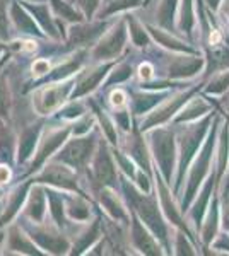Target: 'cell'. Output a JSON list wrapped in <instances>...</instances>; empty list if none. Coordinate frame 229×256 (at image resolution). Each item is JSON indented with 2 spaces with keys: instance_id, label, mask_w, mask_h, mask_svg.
<instances>
[{
  "instance_id": "36",
  "label": "cell",
  "mask_w": 229,
  "mask_h": 256,
  "mask_svg": "<svg viewBox=\"0 0 229 256\" xmlns=\"http://www.w3.org/2000/svg\"><path fill=\"white\" fill-rule=\"evenodd\" d=\"M142 0H113L111 4H108V7L101 12V16H110L115 14L118 10H125V9H132V7H137Z\"/></svg>"
},
{
  "instance_id": "14",
  "label": "cell",
  "mask_w": 229,
  "mask_h": 256,
  "mask_svg": "<svg viewBox=\"0 0 229 256\" xmlns=\"http://www.w3.org/2000/svg\"><path fill=\"white\" fill-rule=\"evenodd\" d=\"M132 241L140 253L145 254H161L159 244L154 241V236H149L147 229L142 226L140 217L134 212V222H132Z\"/></svg>"
},
{
  "instance_id": "29",
  "label": "cell",
  "mask_w": 229,
  "mask_h": 256,
  "mask_svg": "<svg viewBox=\"0 0 229 256\" xmlns=\"http://www.w3.org/2000/svg\"><path fill=\"white\" fill-rule=\"evenodd\" d=\"M162 98V94H135L132 99V106H134L135 114H142L147 110H151L156 102H159V99Z\"/></svg>"
},
{
  "instance_id": "52",
  "label": "cell",
  "mask_w": 229,
  "mask_h": 256,
  "mask_svg": "<svg viewBox=\"0 0 229 256\" xmlns=\"http://www.w3.org/2000/svg\"><path fill=\"white\" fill-rule=\"evenodd\" d=\"M0 50H2V48H0Z\"/></svg>"
},
{
  "instance_id": "19",
  "label": "cell",
  "mask_w": 229,
  "mask_h": 256,
  "mask_svg": "<svg viewBox=\"0 0 229 256\" xmlns=\"http://www.w3.org/2000/svg\"><path fill=\"white\" fill-rule=\"evenodd\" d=\"M38 138H40V126H28L26 130L23 132L19 138V150H18V156H19V162H24L26 159H29V156L33 154L35 150L36 144H38Z\"/></svg>"
},
{
  "instance_id": "1",
  "label": "cell",
  "mask_w": 229,
  "mask_h": 256,
  "mask_svg": "<svg viewBox=\"0 0 229 256\" xmlns=\"http://www.w3.org/2000/svg\"><path fill=\"white\" fill-rule=\"evenodd\" d=\"M152 154L161 168V172L166 181H171L173 162H174V142L173 135L168 130H156L151 137Z\"/></svg>"
},
{
  "instance_id": "13",
  "label": "cell",
  "mask_w": 229,
  "mask_h": 256,
  "mask_svg": "<svg viewBox=\"0 0 229 256\" xmlns=\"http://www.w3.org/2000/svg\"><path fill=\"white\" fill-rule=\"evenodd\" d=\"M29 238L35 242H38V246L47 251V253L62 254L70 250V242L67 239L58 236V234L48 232L47 229H35L33 232H29Z\"/></svg>"
},
{
  "instance_id": "44",
  "label": "cell",
  "mask_w": 229,
  "mask_h": 256,
  "mask_svg": "<svg viewBox=\"0 0 229 256\" xmlns=\"http://www.w3.org/2000/svg\"><path fill=\"white\" fill-rule=\"evenodd\" d=\"M82 113H84V108H82V104H81V102H76V101H74L70 106H67V108L62 110V118H65V120H74V118L82 116Z\"/></svg>"
},
{
  "instance_id": "9",
  "label": "cell",
  "mask_w": 229,
  "mask_h": 256,
  "mask_svg": "<svg viewBox=\"0 0 229 256\" xmlns=\"http://www.w3.org/2000/svg\"><path fill=\"white\" fill-rule=\"evenodd\" d=\"M212 148H214V138H210L207 142V146L203 147L202 154L198 156V160L195 164V168L191 169V174H190V180H188V186H186V200L183 202V208L188 207L190 202L193 200L195 196V192H197L198 184L202 183L203 176L207 172V166L210 162V158H212Z\"/></svg>"
},
{
  "instance_id": "20",
  "label": "cell",
  "mask_w": 229,
  "mask_h": 256,
  "mask_svg": "<svg viewBox=\"0 0 229 256\" xmlns=\"http://www.w3.org/2000/svg\"><path fill=\"white\" fill-rule=\"evenodd\" d=\"M202 67V60L193 58V56H183L173 62L171 68H169V76L171 77H188L197 74Z\"/></svg>"
},
{
  "instance_id": "39",
  "label": "cell",
  "mask_w": 229,
  "mask_h": 256,
  "mask_svg": "<svg viewBox=\"0 0 229 256\" xmlns=\"http://www.w3.org/2000/svg\"><path fill=\"white\" fill-rule=\"evenodd\" d=\"M227 86H229V72L226 74H220V76L215 77L214 80L209 84V88H207V92H212V94H219V92H222L224 89H227Z\"/></svg>"
},
{
  "instance_id": "27",
  "label": "cell",
  "mask_w": 229,
  "mask_h": 256,
  "mask_svg": "<svg viewBox=\"0 0 229 256\" xmlns=\"http://www.w3.org/2000/svg\"><path fill=\"white\" fill-rule=\"evenodd\" d=\"M209 111V104L203 102L202 99H193L185 110L178 114L176 123H183V122H190V120H197L198 116H202L203 113Z\"/></svg>"
},
{
  "instance_id": "47",
  "label": "cell",
  "mask_w": 229,
  "mask_h": 256,
  "mask_svg": "<svg viewBox=\"0 0 229 256\" xmlns=\"http://www.w3.org/2000/svg\"><path fill=\"white\" fill-rule=\"evenodd\" d=\"M176 241H178V246H176V250H181L180 251V254H195V251H191V246L186 242V239L183 234H178L176 236Z\"/></svg>"
},
{
  "instance_id": "25",
  "label": "cell",
  "mask_w": 229,
  "mask_h": 256,
  "mask_svg": "<svg viewBox=\"0 0 229 256\" xmlns=\"http://www.w3.org/2000/svg\"><path fill=\"white\" fill-rule=\"evenodd\" d=\"M99 239V222L96 220L86 232L81 234V238H77V241L74 242V251L72 253H84L87 248H91L96 241Z\"/></svg>"
},
{
  "instance_id": "35",
  "label": "cell",
  "mask_w": 229,
  "mask_h": 256,
  "mask_svg": "<svg viewBox=\"0 0 229 256\" xmlns=\"http://www.w3.org/2000/svg\"><path fill=\"white\" fill-rule=\"evenodd\" d=\"M181 6V16H180V28L185 32H191V26H193L195 19L191 14V0H183Z\"/></svg>"
},
{
  "instance_id": "34",
  "label": "cell",
  "mask_w": 229,
  "mask_h": 256,
  "mask_svg": "<svg viewBox=\"0 0 229 256\" xmlns=\"http://www.w3.org/2000/svg\"><path fill=\"white\" fill-rule=\"evenodd\" d=\"M127 20H128V26H130V36H132L134 44H137V46H145V43L149 41V38H147V34H145L144 28L134 19V16L127 18Z\"/></svg>"
},
{
  "instance_id": "38",
  "label": "cell",
  "mask_w": 229,
  "mask_h": 256,
  "mask_svg": "<svg viewBox=\"0 0 229 256\" xmlns=\"http://www.w3.org/2000/svg\"><path fill=\"white\" fill-rule=\"evenodd\" d=\"M94 111H96V114H98V118H99V122H101V128H103V132H105V135L108 138H110V142L111 144H116V132H115V126H113V123L110 122V120L106 118V114H105V111H101L98 108V106H94Z\"/></svg>"
},
{
  "instance_id": "28",
  "label": "cell",
  "mask_w": 229,
  "mask_h": 256,
  "mask_svg": "<svg viewBox=\"0 0 229 256\" xmlns=\"http://www.w3.org/2000/svg\"><path fill=\"white\" fill-rule=\"evenodd\" d=\"M47 196L50 200V212H52V217L53 220L57 222L58 227L65 226V205H64V200H62V196H58L57 192H47Z\"/></svg>"
},
{
  "instance_id": "45",
  "label": "cell",
  "mask_w": 229,
  "mask_h": 256,
  "mask_svg": "<svg viewBox=\"0 0 229 256\" xmlns=\"http://www.w3.org/2000/svg\"><path fill=\"white\" fill-rule=\"evenodd\" d=\"M110 102L116 110L125 108V106H127V94H125L122 89H116L110 94Z\"/></svg>"
},
{
  "instance_id": "7",
  "label": "cell",
  "mask_w": 229,
  "mask_h": 256,
  "mask_svg": "<svg viewBox=\"0 0 229 256\" xmlns=\"http://www.w3.org/2000/svg\"><path fill=\"white\" fill-rule=\"evenodd\" d=\"M207 125H209V118L205 120V122L202 123L200 128H191V130L186 132V135L183 137L181 140V159H180V174H178V181H176V190L181 186L183 183V174H185V171L188 169V164L191 158H193V154L197 152L198 146H200L202 142V137L203 134H205L207 130Z\"/></svg>"
},
{
  "instance_id": "43",
  "label": "cell",
  "mask_w": 229,
  "mask_h": 256,
  "mask_svg": "<svg viewBox=\"0 0 229 256\" xmlns=\"http://www.w3.org/2000/svg\"><path fill=\"white\" fill-rule=\"evenodd\" d=\"M115 159H116V162H118V166L125 171V174L135 176V169H134V164L130 162V156L125 158L123 152H115Z\"/></svg>"
},
{
  "instance_id": "51",
  "label": "cell",
  "mask_w": 229,
  "mask_h": 256,
  "mask_svg": "<svg viewBox=\"0 0 229 256\" xmlns=\"http://www.w3.org/2000/svg\"><path fill=\"white\" fill-rule=\"evenodd\" d=\"M219 2H220V0H207V4H209V6L212 7V9H217Z\"/></svg>"
},
{
  "instance_id": "30",
  "label": "cell",
  "mask_w": 229,
  "mask_h": 256,
  "mask_svg": "<svg viewBox=\"0 0 229 256\" xmlns=\"http://www.w3.org/2000/svg\"><path fill=\"white\" fill-rule=\"evenodd\" d=\"M149 31H151V34L159 41V44L166 48H171V50H176V52H186V53H191V50L188 46H185V44L181 43V41L174 40L173 36H169L168 32L161 31V30H154V28H149Z\"/></svg>"
},
{
  "instance_id": "8",
  "label": "cell",
  "mask_w": 229,
  "mask_h": 256,
  "mask_svg": "<svg viewBox=\"0 0 229 256\" xmlns=\"http://www.w3.org/2000/svg\"><path fill=\"white\" fill-rule=\"evenodd\" d=\"M72 128L70 126H65V128H55V130L48 132L47 135L43 137V140L40 142V148H38V154H36L35 160H33L31 164V169H29V172L36 171V169H40V166H43L45 160H47L50 156H52V152H55L58 147L62 146V144L65 142V140L69 138V134Z\"/></svg>"
},
{
  "instance_id": "33",
  "label": "cell",
  "mask_w": 229,
  "mask_h": 256,
  "mask_svg": "<svg viewBox=\"0 0 229 256\" xmlns=\"http://www.w3.org/2000/svg\"><path fill=\"white\" fill-rule=\"evenodd\" d=\"M11 116V92L6 77L0 76V120H9Z\"/></svg>"
},
{
  "instance_id": "42",
  "label": "cell",
  "mask_w": 229,
  "mask_h": 256,
  "mask_svg": "<svg viewBox=\"0 0 229 256\" xmlns=\"http://www.w3.org/2000/svg\"><path fill=\"white\" fill-rule=\"evenodd\" d=\"M74 2L77 4L79 9L82 10V14H84L86 18H93L96 9L99 7V0H74Z\"/></svg>"
},
{
  "instance_id": "37",
  "label": "cell",
  "mask_w": 229,
  "mask_h": 256,
  "mask_svg": "<svg viewBox=\"0 0 229 256\" xmlns=\"http://www.w3.org/2000/svg\"><path fill=\"white\" fill-rule=\"evenodd\" d=\"M215 226H217V204H214L210 207L209 218H207L205 227H203V239H205V242H209L210 239L214 238Z\"/></svg>"
},
{
  "instance_id": "26",
  "label": "cell",
  "mask_w": 229,
  "mask_h": 256,
  "mask_svg": "<svg viewBox=\"0 0 229 256\" xmlns=\"http://www.w3.org/2000/svg\"><path fill=\"white\" fill-rule=\"evenodd\" d=\"M14 154V135L12 132L0 122V160L7 162Z\"/></svg>"
},
{
  "instance_id": "31",
  "label": "cell",
  "mask_w": 229,
  "mask_h": 256,
  "mask_svg": "<svg viewBox=\"0 0 229 256\" xmlns=\"http://www.w3.org/2000/svg\"><path fill=\"white\" fill-rule=\"evenodd\" d=\"M52 2V7H53V10H55V14L58 16V18H64V19H67L70 20V22H74V20H82V16L84 14H81V12H77L76 9H74L70 4L67 2H64V0H50Z\"/></svg>"
},
{
  "instance_id": "49",
  "label": "cell",
  "mask_w": 229,
  "mask_h": 256,
  "mask_svg": "<svg viewBox=\"0 0 229 256\" xmlns=\"http://www.w3.org/2000/svg\"><path fill=\"white\" fill-rule=\"evenodd\" d=\"M11 178H12V172H11L9 164H2V166H0V186L9 183Z\"/></svg>"
},
{
  "instance_id": "12",
  "label": "cell",
  "mask_w": 229,
  "mask_h": 256,
  "mask_svg": "<svg viewBox=\"0 0 229 256\" xmlns=\"http://www.w3.org/2000/svg\"><path fill=\"white\" fill-rule=\"evenodd\" d=\"M111 67H113V62L99 65V67L89 70V72H86L84 76L79 77L77 82H76V89H74V92H72V98L79 99L81 96H84V94L94 90L99 84H101V80L105 79V76Z\"/></svg>"
},
{
  "instance_id": "50",
  "label": "cell",
  "mask_w": 229,
  "mask_h": 256,
  "mask_svg": "<svg viewBox=\"0 0 229 256\" xmlns=\"http://www.w3.org/2000/svg\"><path fill=\"white\" fill-rule=\"evenodd\" d=\"M152 72H154V68L151 67V64H142L139 67V77H140V79H144V80L151 79Z\"/></svg>"
},
{
  "instance_id": "16",
  "label": "cell",
  "mask_w": 229,
  "mask_h": 256,
  "mask_svg": "<svg viewBox=\"0 0 229 256\" xmlns=\"http://www.w3.org/2000/svg\"><path fill=\"white\" fill-rule=\"evenodd\" d=\"M29 184H23V186H18L14 192L7 196V205L6 210H4L2 217H0V227L9 224L12 218L16 217V214L19 212V208L23 207V202L26 200V193H28Z\"/></svg>"
},
{
  "instance_id": "5",
  "label": "cell",
  "mask_w": 229,
  "mask_h": 256,
  "mask_svg": "<svg viewBox=\"0 0 229 256\" xmlns=\"http://www.w3.org/2000/svg\"><path fill=\"white\" fill-rule=\"evenodd\" d=\"M125 40H127V32H125L123 22H120L96 44L93 56L96 60H115V56H118V53L125 46Z\"/></svg>"
},
{
  "instance_id": "3",
  "label": "cell",
  "mask_w": 229,
  "mask_h": 256,
  "mask_svg": "<svg viewBox=\"0 0 229 256\" xmlns=\"http://www.w3.org/2000/svg\"><path fill=\"white\" fill-rule=\"evenodd\" d=\"M130 198H132V202H134L135 214H139L140 220H144L145 224L149 226V229H152L156 238L162 239V242L166 244V226L159 218L156 200L147 195H135L134 192H132Z\"/></svg>"
},
{
  "instance_id": "24",
  "label": "cell",
  "mask_w": 229,
  "mask_h": 256,
  "mask_svg": "<svg viewBox=\"0 0 229 256\" xmlns=\"http://www.w3.org/2000/svg\"><path fill=\"white\" fill-rule=\"evenodd\" d=\"M67 216L72 218V220H77V222H86L89 218L91 212H89V205L86 204L82 198H70L67 202V208H65Z\"/></svg>"
},
{
  "instance_id": "48",
  "label": "cell",
  "mask_w": 229,
  "mask_h": 256,
  "mask_svg": "<svg viewBox=\"0 0 229 256\" xmlns=\"http://www.w3.org/2000/svg\"><path fill=\"white\" fill-rule=\"evenodd\" d=\"M115 116H116V122L120 123V126H122L123 130H128V123H130V114H128L127 111H116Z\"/></svg>"
},
{
  "instance_id": "46",
  "label": "cell",
  "mask_w": 229,
  "mask_h": 256,
  "mask_svg": "<svg viewBox=\"0 0 229 256\" xmlns=\"http://www.w3.org/2000/svg\"><path fill=\"white\" fill-rule=\"evenodd\" d=\"M0 38H7V0H0Z\"/></svg>"
},
{
  "instance_id": "6",
  "label": "cell",
  "mask_w": 229,
  "mask_h": 256,
  "mask_svg": "<svg viewBox=\"0 0 229 256\" xmlns=\"http://www.w3.org/2000/svg\"><path fill=\"white\" fill-rule=\"evenodd\" d=\"M72 86H76V84L62 80L60 84H57V86H48V88L41 89L38 94V99H36V110L43 114H48L50 111L60 108L65 99L69 98Z\"/></svg>"
},
{
  "instance_id": "4",
  "label": "cell",
  "mask_w": 229,
  "mask_h": 256,
  "mask_svg": "<svg viewBox=\"0 0 229 256\" xmlns=\"http://www.w3.org/2000/svg\"><path fill=\"white\" fill-rule=\"evenodd\" d=\"M35 183H48L52 186L69 190V192H77L81 195V190L77 186V178L69 166H60V164H50L43 169V172L33 180Z\"/></svg>"
},
{
  "instance_id": "32",
  "label": "cell",
  "mask_w": 229,
  "mask_h": 256,
  "mask_svg": "<svg viewBox=\"0 0 229 256\" xmlns=\"http://www.w3.org/2000/svg\"><path fill=\"white\" fill-rule=\"evenodd\" d=\"M174 9H176V0H162L159 10H157V20L162 28L169 30L173 24V14Z\"/></svg>"
},
{
  "instance_id": "11",
  "label": "cell",
  "mask_w": 229,
  "mask_h": 256,
  "mask_svg": "<svg viewBox=\"0 0 229 256\" xmlns=\"http://www.w3.org/2000/svg\"><path fill=\"white\" fill-rule=\"evenodd\" d=\"M93 172L94 178L101 186H108V184H113L116 180V171L115 166L111 162V158L108 154V148L105 146L99 147L98 154L93 159Z\"/></svg>"
},
{
  "instance_id": "18",
  "label": "cell",
  "mask_w": 229,
  "mask_h": 256,
  "mask_svg": "<svg viewBox=\"0 0 229 256\" xmlns=\"http://www.w3.org/2000/svg\"><path fill=\"white\" fill-rule=\"evenodd\" d=\"M99 198H101L103 208H105L106 212L115 218V220H122V222L128 220L127 210L122 207V204H120L118 198H116V195H115L113 192H111V190H108L105 186V188L101 190V193H99Z\"/></svg>"
},
{
  "instance_id": "10",
  "label": "cell",
  "mask_w": 229,
  "mask_h": 256,
  "mask_svg": "<svg viewBox=\"0 0 229 256\" xmlns=\"http://www.w3.org/2000/svg\"><path fill=\"white\" fill-rule=\"evenodd\" d=\"M191 94H193V90H188V92L180 94V96L169 99V101L166 102V104H162L161 108H157L156 111H154V113H151V116H149L142 123V130H147V128L157 126V125H161V123L168 122V120L171 118L173 114L176 113V111L180 110L183 104H185L186 99L191 98Z\"/></svg>"
},
{
  "instance_id": "21",
  "label": "cell",
  "mask_w": 229,
  "mask_h": 256,
  "mask_svg": "<svg viewBox=\"0 0 229 256\" xmlns=\"http://www.w3.org/2000/svg\"><path fill=\"white\" fill-rule=\"evenodd\" d=\"M105 26L103 24H87V26H74L70 30V43L82 44V43H89L91 40L96 38L99 32H103Z\"/></svg>"
},
{
  "instance_id": "15",
  "label": "cell",
  "mask_w": 229,
  "mask_h": 256,
  "mask_svg": "<svg viewBox=\"0 0 229 256\" xmlns=\"http://www.w3.org/2000/svg\"><path fill=\"white\" fill-rule=\"evenodd\" d=\"M47 195H45V190L41 186H35L31 190L28 196V205H26V216L35 220L36 224H41L47 212Z\"/></svg>"
},
{
  "instance_id": "41",
  "label": "cell",
  "mask_w": 229,
  "mask_h": 256,
  "mask_svg": "<svg viewBox=\"0 0 229 256\" xmlns=\"http://www.w3.org/2000/svg\"><path fill=\"white\" fill-rule=\"evenodd\" d=\"M52 72V67H50V62L45 58H38L35 64L31 65V74L33 77H43L47 74Z\"/></svg>"
},
{
  "instance_id": "40",
  "label": "cell",
  "mask_w": 229,
  "mask_h": 256,
  "mask_svg": "<svg viewBox=\"0 0 229 256\" xmlns=\"http://www.w3.org/2000/svg\"><path fill=\"white\" fill-rule=\"evenodd\" d=\"M132 74V67L130 65H120V67H116L113 72L110 74V79H108L106 84H113V82H122L125 80L127 77H130Z\"/></svg>"
},
{
  "instance_id": "23",
  "label": "cell",
  "mask_w": 229,
  "mask_h": 256,
  "mask_svg": "<svg viewBox=\"0 0 229 256\" xmlns=\"http://www.w3.org/2000/svg\"><path fill=\"white\" fill-rule=\"evenodd\" d=\"M11 16H12V19H14L16 26H18L23 32H29V34H35V32H38L36 20L31 19L29 16H26V12L21 9L19 4H14V6H12Z\"/></svg>"
},
{
  "instance_id": "17",
  "label": "cell",
  "mask_w": 229,
  "mask_h": 256,
  "mask_svg": "<svg viewBox=\"0 0 229 256\" xmlns=\"http://www.w3.org/2000/svg\"><path fill=\"white\" fill-rule=\"evenodd\" d=\"M9 250L24 254H41V251L33 244V239L24 236L18 227H12L9 230Z\"/></svg>"
},
{
  "instance_id": "22",
  "label": "cell",
  "mask_w": 229,
  "mask_h": 256,
  "mask_svg": "<svg viewBox=\"0 0 229 256\" xmlns=\"http://www.w3.org/2000/svg\"><path fill=\"white\" fill-rule=\"evenodd\" d=\"M24 7L35 14L36 20L41 24V26L45 28V31L48 32L50 36H53V38H58V32H57V28L55 24H53V20L50 19V12H48V7L43 6V4H40V6H31L29 2L24 4Z\"/></svg>"
},
{
  "instance_id": "2",
  "label": "cell",
  "mask_w": 229,
  "mask_h": 256,
  "mask_svg": "<svg viewBox=\"0 0 229 256\" xmlns=\"http://www.w3.org/2000/svg\"><path fill=\"white\" fill-rule=\"evenodd\" d=\"M96 140L91 138H74L58 152L57 162L67 164L69 168H84L93 158Z\"/></svg>"
}]
</instances>
